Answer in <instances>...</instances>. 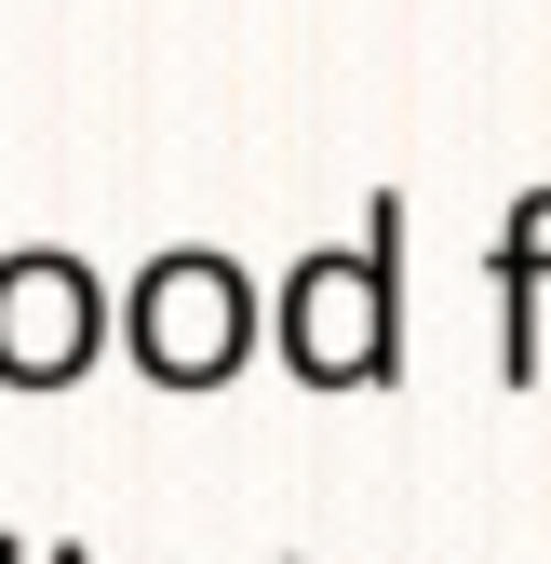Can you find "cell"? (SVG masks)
<instances>
[{"mask_svg":"<svg viewBox=\"0 0 551 564\" xmlns=\"http://www.w3.org/2000/svg\"><path fill=\"white\" fill-rule=\"evenodd\" d=\"M134 364H149L162 390H216L229 364H242V349L269 336V310H256V282L229 269V256H149V282H134Z\"/></svg>","mask_w":551,"mask_h":564,"instance_id":"obj_1","label":"cell"},{"mask_svg":"<svg viewBox=\"0 0 551 564\" xmlns=\"http://www.w3.org/2000/svg\"><path fill=\"white\" fill-rule=\"evenodd\" d=\"M269 336H283V364L310 390L390 377V256H310L283 282V310H269Z\"/></svg>","mask_w":551,"mask_h":564,"instance_id":"obj_2","label":"cell"},{"mask_svg":"<svg viewBox=\"0 0 551 564\" xmlns=\"http://www.w3.org/2000/svg\"><path fill=\"white\" fill-rule=\"evenodd\" d=\"M95 336H108V310H95L82 256H14L0 269V377L14 390H67L95 364Z\"/></svg>","mask_w":551,"mask_h":564,"instance_id":"obj_3","label":"cell"}]
</instances>
